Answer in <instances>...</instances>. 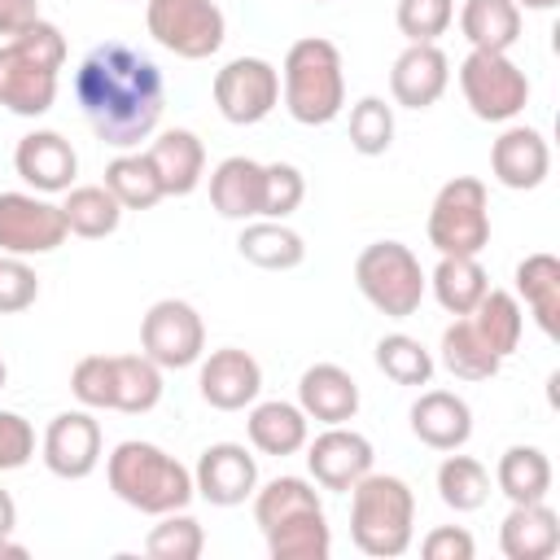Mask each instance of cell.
<instances>
[{
    "label": "cell",
    "mask_w": 560,
    "mask_h": 560,
    "mask_svg": "<svg viewBox=\"0 0 560 560\" xmlns=\"http://www.w3.org/2000/svg\"><path fill=\"white\" fill-rule=\"evenodd\" d=\"M74 101L96 131V140L114 149H136L158 131L166 83L162 70L131 44L105 39L74 70Z\"/></svg>",
    "instance_id": "1"
},
{
    "label": "cell",
    "mask_w": 560,
    "mask_h": 560,
    "mask_svg": "<svg viewBox=\"0 0 560 560\" xmlns=\"http://www.w3.org/2000/svg\"><path fill=\"white\" fill-rule=\"evenodd\" d=\"M105 477H109V490L127 508L149 512V516L179 512L197 494L192 472L153 442H118L114 455L105 459Z\"/></svg>",
    "instance_id": "2"
},
{
    "label": "cell",
    "mask_w": 560,
    "mask_h": 560,
    "mask_svg": "<svg viewBox=\"0 0 560 560\" xmlns=\"http://www.w3.org/2000/svg\"><path fill=\"white\" fill-rule=\"evenodd\" d=\"M416 534V494L402 477L368 472L350 486V538L363 556L394 560L411 547Z\"/></svg>",
    "instance_id": "3"
},
{
    "label": "cell",
    "mask_w": 560,
    "mask_h": 560,
    "mask_svg": "<svg viewBox=\"0 0 560 560\" xmlns=\"http://www.w3.org/2000/svg\"><path fill=\"white\" fill-rule=\"evenodd\" d=\"M280 88H284V109L302 127H324L341 114L346 105V74H341V52L332 39L306 35L289 44L284 66H280Z\"/></svg>",
    "instance_id": "4"
},
{
    "label": "cell",
    "mask_w": 560,
    "mask_h": 560,
    "mask_svg": "<svg viewBox=\"0 0 560 560\" xmlns=\"http://www.w3.org/2000/svg\"><path fill=\"white\" fill-rule=\"evenodd\" d=\"M354 284L359 293L389 319H411L424 302L429 276L420 271V258L402 241H372L354 258Z\"/></svg>",
    "instance_id": "5"
},
{
    "label": "cell",
    "mask_w": 560,
    "mask_h": 560,
    "mask_svg": "<svg viewBox=\"0 0 560 560\" xmlns=\"http://www.w3.org/2000/svg\"><path fill=\"white\" fill-rule=\"evenodd\" d=\"M429 245L438 254H481L490 245V197L477 175H455L429 206Z\"/></svg>",
    "instance_id": "6"
},
{
    "label": "cell",
    "mask_w": 560,
    "mask_h": 560,
    "mask_svg": "<svg viewBox=\"0 0 560 560\" xmlns=\"http://www.w3.org/2000/svg\"><path fill=\"white\" fill-rule=\"evenodd\" d=\"M144 22H149V35L184 61L214 57L228 35L223 9L214 0H149Z\"/></svg>",
    "instance_id": "7"
},
{
    "label": "cell",
    "mask_w": 560,
    "mask_h": 560,
    "mask_svg": "<svg viewBox=\"0 0 560 560\" xmlns=\"http://www.w3.org/2000/svg\"><path fill=\"white\" fill-rule=\"evenodd\" d=\"M459 92L481 122H512L529 101V79L508 52L472 48L459 61Z\"/></svg>",
    "instance_id": "8"
},
{
    "label": "cell",
    "mask_w": 560,
    "mask_h": 560,
    "mask_svg": "<svg viewBox=\"0 0 560 560\" xmlns=\"http://www.w3.org/2000/svg\"><path fill=\"white\" fill-rule=\"evenodd\" d=\"M206 350V324L201 315L179 302V298H162L144 311L140 319V354H149L158 368H192Z\"/></svg>",
    "instance_id": "9"
},
{
    "label": "cell",
    "mask_w": 560,
    "mask_h": 560,
    "mask_svg": "<svg viewBox=\"0 0 560 560\" xmlns=\"http://www.w3.org/2000/svg\"><path fill=\"white\" fill-rule=\"evenodd\" d=\"M214 105L236 127L262 122L280 105V70L262 57H232L214 74Z\"/></svg>",
    "instance_id": "10"
},
{
    "label": "cell",
    "mask_w": 560,
    "mask_h": 560,
    "mask_svg": "<svg viewBox=\"0 0 560 560\" xmlns=\"http://www.w3.org/2000/svg\"><path fill=\"white\" fill-rule=\"evenodd\" d=\"M70 228L61 206L35 197V192H0V254L35 258L66 245Z\"/></svg>",
    "instance_id": "11"
},
{
    "label": "cell",
    "mask_w": 560,
    "mask_h": 560,
    "mask_svg": "<svg viewBox=\"0 0 560 560\" xmlns=\"http://www.w3.org/2000/svg\"><path fill=\"white\" fill-rule=\"evenodd\" d=\"M192 486L214 508H236L258 490V464L241 442H214L192 468Z\"/></svg>",
    "instance_id": "12"
},
{
    "label": "cell",
    "mask_w": 560,
    "mask_h": 560,
    "mask_svg": "<svg viewBox=\"0 0 560 560\" xmlns=\"http://www.w3.org/2000/svg\"><path fill=\"white\" fill-rule=\"evenodd\" d=\"M57 101V70L35 61L18 39L0 44V109L18 118H39Z\"/></svg>",
    "instance_id": "13"
},
{
    "label": "cell",
    "mask_w": 560,
    "mask_h": 560,
    "mask_svg": "<svg viewBox=\"0 0 560 560\" xmlns=\"http://www.w3.org/2000/svg\"><path fill=\"white\" fill-rule=\"evenodd\" d=\"M101 464V424L88 411H61L44 429V468L61 481H83Z\"/></svg>",
    "instance_id": "14"
},
{
    "label": "cell",
    "mask_w": 560,
    "mask_h": 560,
    "mask_svg": "<svg viewBox=\"0 0 560 560\" xmlns=\"http://www.w3.org/2000/svg\"><path fill=\"white\" fill-rule=\"evenodd\" d=\"M197 389L201 398L214 407V411H241L258 398L262 389V368L249 350H236V346H223V350H210L201 359V372H197Z\"/></svg>",
    "instance_id": "15"
},
{
    "label": "cell",
    "mask_w": 560,
    "mask_h": 560,
    "mask_svg": "<svg viewBox=\"0 0 560 560\" xmlns=\"http://www.w3.org/2000/svg\"><path fill=\"white\" fill-rule=\"evenodd\" d=\"M306 468L315 486L324 490H350L359 477L372 472V442L346 424H328L311 446H306Z\"/></svg>",
    "instance_id": "16"
},
{
    "label": "cell",
    "mask_w": 560,
    "mask_h": 560,
    "mask_svg": "<svg viewBox=\"0 0 560 560\" xmlns=\"http://www.w3.org/2000/svg\"><path fill=\"white\" fill-rule=\"evenodd\" d=\"M451 83V61L438 44H407L398 57H394V70H389V92L402 109H429L442 101Z\"/></svg>",
    "instance_id": "17"
},
{
    "label": "cell",
    "mask_w": 560,
    "mask_h": 560,
    "mask_svg": "<svg viewBox=\"0 0 560 560\" xmlns=\"http://www.w3.org/2000/svg\"><path fill=\"white\" fill-rule=\"evenodd\" d=\"M13 171L35 192H66L79 175V153L61 131H31L13 149Z\"/></svg>",
    "instance_id": "18"
},
{
    "label": "cell",
    "mask_w": 560,
    "mask_h": 560,
    "mask_svg": "<svg viewBox=\"0 0 560 560\" xmlns=\"http://www.w3.org/2000/svg\"><path fill=\"white\" fill-rule=\"evenodd\" d=\"M490 171H494V179H499L503 188H516V192L538 188V184L547 179V171H551V149H547L542 131L521 127V122L508 127V131L490 144Z\"/></svg>",
    "instance_id": "19"
},
{
    "label": "cell",
    "mask_w": 560,
    "mask_h": 560,
    "mask_svg": "<svg viewBox=\"0 0 560 560\" xmlns=\"http://www.w3.org/2000/svg\"><path fill=\"white\" fill-rule=\"evenodd\" d=\"M411 433L433 451H459L472 438V407L451 389H424L411 402Z\"/></svg>",
    "instance_id": "20"
},
{
    "label": "cell",
    "mask_w": 560,
    "mask_h": 560,
    "mask_svg": "<svg viewBox=\"0 0 560 560\" xmlns=\"http://www.w3.org/2000/svg\"><path fill=\"white\" fill-rule=\"evenodd\" d=\"M298 407L306 411V420L319 424H346L359 411V385L346 368L337 363H315L302 372L298 381Z\"/></svg>",
    "instance_id": "21"
},
{
    "label": "cell",
    "mask_w": 560,
    "mask_h": 560,
    "mask_svg": "<svg viewBox=\"0 0 560 560\" xmlns=\"http://www.w3.org/2000/svg\"><path fill=\"white\" fill-rule=\"evenodd\" d=\"M499 547L508 560H551L560 547V516L538 503H512V512L499 525Z\"/></svg>",
    "instance_id": "22"
},
{
    "label": "cell",
    "mask_w": 560,
    "mask_h": 560,
    "mask_svg": "<svg viewBox=\"0 0 560 560\" xmlns=\"http://www.w3.org/2000/svg\"><path fill=\"white\" fill-rule=\"evenodd\" d=\"M149 162H153L166 197H188L206 175V144L192 131L171 127L149 144Z\"/></svg>",
    "instance_id": "23"
},
{
    "label": "cell",
    "mask_w": 560,
    "mask_h": 560,
    "mask_svg": "<svg viewBox=\"0 0 560 560\" xmlns=\"http://www.w3.org/2000/svg\"><path fill=\"white\" fill-rule=\"evenodd\" d=\"M210 206L223 214V219H258L262 214V162L254 158H223L214 171H210Z\"/></svg>",
    "instance_id": "24"
},
{
    "label": "cell",
    "mask_w": 560,
    "mask_h": 560,
    "mask_svg": "<svg viewBox=\"0 0 560 560\" xmlns=\"http://www.w3.org/2000/svg\"><path fill=\"white\" fill-rule=\"evenodd\" d=\"M236 249L245 262L262 271H293L306 258V241L284 219H249L236 236Z\"/></svg>",
    "instance_id": "25"
},
{
    "label": "cell",
    "mask_w": 560,
    "mask_h": 560,
    "mask_svg": "<svg viewBox=\"0 0 560 560\" xmlns=\"http://www.w3.org/2000/svg\"><path fill=\"white\" fill-rule=\"evenodd\" d=\"M162 402V368L149 354H109V411L144 416Z\"/></svg>",
    "instance_id": "26"
},
{
    "label": "cell",
    "mask_w": 560,
    "mask_h": 560,
    "mask_svg": "<svg viewBox=\"0 0 560 560\" xmlns=\"http://www.w3.org/2000/svg\"><path fill=\"white\" fill-rule=\"evenodd\" d=\"M516 302L529 306L534 324L547 337L560 332V258L556 254H529L516 262Z\"/></svg>",
    "instance_id": "27"
},
{
    "label": "cell",
    "mask_w": 560,
    "mask_h": 560,
    "mask_svg": "<svg viewBox=\"0 0 560 560\" xmlns=\"http://www.w3.org/2000/svg\"><path fill=\"white\" fill-rule=\"evenodd\" d=\"M245 433H249V446L262 451V455H298L306 446V411L284 402V398H271V402H258L245 420Z\"/></svg>",
    "instance_id": "28"
},
{
    "label": "cell",
    "mask_w": 560,
    "mask_h": 560,
    "mask_svg": "<svg viewBox=\"0 0 560 560\" xmlns=\"http://www.w3.org/2000/svg\"><path fill=\"white\" fill-rule=\"evenodd\" d=\"M429 289H433V298L442 302L446 315H468L486 298L490 276L472 254H442L433 276H429Z\"/></svg>",
    "instance_id": "29"
},
{
    "label": "cell",
    "mask_w": 560,
    "mask_h": 560,
    "mask_svg": "<svg viewBox=\"0 0 560 560\" xmlns=\"http://www.w3.org/2000/svg\"><path fill=\"white\" fill-rule=\"evenodd\" d=\"M459 31L481 52H508L521 39V9L512 0H464Z\"/></svg>",
    "instance_id": "30"
},
{
    "label": "cell",
    "mask_w": 560,
    "mask_h": 560,
    "mask_svg": "<svg viewBox=\"0 0 560 560\" xmlns=\"http://www.w3.org/2000/svg\"><path fill=\"white\" fill-rule=\"evenodd\" d=\"M61 214H66V228L74 236H83V241L114 236L118 223H122V206L114 201V192L105 184H74V188H66Z\"/></svg>",
    "instance_id": "31"
},
{
    "label": "cell",
    "mask_w": 560,
    "mask_h": 560,
    "mask_svg": "<svg viewBox=\"0 0 560 560\" xmlns=\"http://www.w3.org/2000/svg\"><path fill=\"white\" fill-rule=\"evenodd\" d=\"M442 363L459 381H490L503 368V359L486 346V337L472 328L468 315H455V324L442 328Z\"/></svg>",
    "instance_id": "32"
},
{
    "label": "cell",
    "mask_w": 560,
    "mask_h": 560,
    "mask_svg": "<svg viewBox=\"0 0 560 560\" xmlns=\"http://www.w3.org/2000/svg\"><path fill=\"white\" fill-rule=\"evenodd\" d=\"M494 486L512 503H538L551 494V459L538 446H508L494 468Z\"/></svg>",
    "instance_id": "33"
},
{
    "label": "cell",
    "mask_w": 560,
    "mask_h": 560,
    "mask_svg": "<svg viewBox=\"0 0 560 560\" xmlns=\"http://www.w3.org/2000/svg\"><path fill=\"white\" fill-rule=\"evenodd\" d=\"M262 538H267L271 560H328V551H332V534H328L324 508L289 516V521L271 525Z\"/></svg>",
    "instance_id": "34"
},
{
    "label": "cell",
    "mask_w": 560,
    "mask_h": 560,
    "mask_svg": "<svg viewBox=\"0 0 560 560\" xmlns=\"http://www.w3.org/2000/svg\"><path fill=\"white\" fill-rule=\"evenodd\" d=\"M105 188L114 192V201L122 210H153L166 192H162V179L149 162V153H118L109 166H105Z\"/></svg>",
    "instance_id": "35"
},
{
    "label": "cell",
    "mask_w": 560,
    "mask_h": 560,
    "mask_svg": "<svg viewBox=\"0 0 560 560\" xmlns=\"http://www.w3.org/2000/svg\"><path fill=\"white\" fill-rule=\"evenodd\" d=\"M468 319H472V328L486 337V346H490L499 359H508V354L521 346L525 311H521L516 293H508V289H486V298L468 311Z\"/></svg>",
    "instance_id": "36"
},
{
    "label": "cell",
    "mask_w": 560,
    "mask_h": 560,
    "mask_svg": "<svg viewBox=\"0 0 560 560\" xmlns=\"http://www.w3.org/2000/svg\"><path fill=\"white\" fill-rule=\"evenodd\" d=\"M438 499L451 512H477L490 499V472L472 455H446L438 464Z\"/></svg>",
    "instance_id": "37"
},
{
    "label": "cell",
    "mask_w": 560,
    "mask_h": 560,
    "mask_svg": "<svg viewBox=\"0 0 560 560\" xmlns=\"http://www.w3.org/2000/svg\"><path fill=\"white\" fill-rule=\"evenodd\" d=\"M302 512H319V494L306 477H271L262 490H254V521L262 534Z\"/></svg>",
    "instance_id": "38"
},
{
    "label": "cell",
    "mask_w": 560,
    "mask_h": 560,
    "mask_svg": "<svg viewBox=\"0 0 560 560\" xmlns=\"http://www.w3.org/2000/svg\"><path fill=\"white\" fill-rule=\"evenodd\" d=\"M376 368L394 381V385H429L433 376V354L407 337V332H389L376 341Z\"/></svg>",
    "instance_id": "39"
},
{
    "label": "cell",
    "mask_w": 560,
    "mask_h": 560,
    "mask_svg": "<svg viewBox=\"0 0 560 560\" xmlns=\"http://www.w3.org/2000/svg\"><path fill=\"white\" fill-rule=\"evenodd\" d=\"M144 551H149L153 560H197V556L206 551L201 521H197V516H188L184 508H179V512H166V516L149 529Z\"/></svg>",
    "instance_id": "40"
},
{
    "label": "cell",
    "mask_w": 560,
    "mask_h": 560,
    "mask_svg": "<svg viewBox=\"0 0 560 560\" xmlns=\"http://www.w3.org/2000/svg\"><path fill=\"white\" fill-rule=\"evenodd\" d=\"M394 144V109L381 96H363L350 105V149L363 158H381Z\"/></svg>",
    "instance_id": "41"
},
{
    "label": "cell",
    "mask_w": 560,
    "mask_h": 560,
    "mask_svg": "<svg viewBox=\"0 0 560 560\" xmlns=\"http://www.w3.org/2000/svg\"><path fill=\"white\" fill-rule=\"evenodd\" d=\"M455 22V0H398V31L407 44H438Z\"/></svg>",
    "instance_id": "42"
},
{
    "label": "cell",
    "mask_w": 560,
    "mask_h": 560,
    "mask_svg": "<svg viewBox=\"0 0 560 560\" xmlns=\"http://www.w3.org/2000/svg\"><path fill=\"white\" fill-rule=\"evenodd\" d=\"M306 197V179L293 162H267L262 166V214L258 219H289Z\"/></svg>",
    "instance_id": "43"
},
{
    "label": "cell",
    "mask_w": 560,
    "mask_h": 560,
    "mask_svg": "<svg viewBox=\"0 0 560 560\" xmlns=\"http://www.w3.org/2000/svg\"><path fill=\"white\" fill-rule=\"evenodd\" d=\"M39 298V280L18 254H0V315H18Z\"/></svg>",
    "instance_id": "44"
},
{
    "label": "cell",
    "mask_w": 560,
    "mask_h": 560,
    "mask_svg": "<svg viewBox=\"0 0 560 560\" xmlns=\"http://www.w3.org/2000/svg\"><path fill=\"white\" fill-rule=\"evenodd\" d=\"M70 389L83 407H105L109 411V354H83L70 372Z\"/></svg>",
    "instance_id": "45"
},
{
    "label": "cell",
    "mask_w": 560,
    "mask_h": 560,
    "mask_svg": "<svg viewBox=\"0 0 560 560\" xmlns=\"http://www.w3.org/2000/svg\"><path fill=\"white\" fill-rule=\"evenodd\" d=\"M35 455V429L18 411H0V472L26 468Z\"/></svg>",
    "instance_id": "46"
},
{
    "label": "cell",
    "mask_w": 560,
    "mask_h": 560,
    "mask_svg": "<svg viewBox=\"0 0 560 560\" xmlns=\"http://www.w3.org/2000/svg\"><path fill=\"white\" fill-rule=\"evenodd\" d=\"M420 551H424V560H472L477 542H472V534L459 529V525H438V529L424 534Z\"/></svg>",
    "instance_id": "47"
},
{
    "label": "cell",
    "mask_w": 560,
    "mask_h": 560,
    "mask_svg": "<svg viewBox=\"0 0 560 560\" xmlns=\"http://www.w3.org/2000/svg\"><path fill=\"white\" fill-rule=\"evenodd\" d=\"M39 22V0H0V35H22Z\"/></svg>",
    "instance_id": "48"
},
{
    "label": "cell",
    "mask_w": 560,
    "mask_h": 560,
    "mask_svg": "<svg viewBox=\"0 0 560 560\" xmlns=\"http://www.w3.org/2000/svg\"><path fill=\"white\" fill-rule=\"evenodd\" d=\"M13 525H18V503H13L9 490H0V538H9Z\"/></svg>",
    "instance_id": "49"
},
{
    "label": "cell",
    "mask_w": 560,
    "mask_h": 560,
    "mask_svg": "<svg viewBox=\"0 0 560 560\" xmlns=\"http://www.w3.org/2000/svg\"><path fill=\"white\" fill-rule=\"evenodd\" d=\"M516 9H556V0H512Z\"/></svg>",
    "instance_id": "50"
},
{
    "label": "cell",
    "mask_w": 560,
    "mask_h": 560,
    "mask_svg": "<svg viewBox=\"0 0 560 560\" xmlns=\"http://www.w3.org/2000/svg\"><path fill=\"white\" fill-rule=\"evenodd\" d=\"M4 376H9V372H4V359H0V389H4Z\"/></svg>",
    "instance_id": "51"
},
{
    "label": "cell",
    "mask_w": 560,
    "mask_h": 560,
    "mask_svg": "<svg viewBox=\"0 0 560 560\" xmlns=\"http://www.w3.org/2000/svg\"><path fill=\"white\" fill-rule=\"evenodd\" d=\"M315 4H324V0H315Z\"/></svg>",
    "instance_id": "52"
}]
</instances>
